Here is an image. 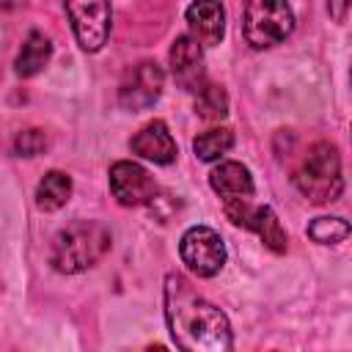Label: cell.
<instances>
[{
	"mask_svg": "<svg viewBox=\"0 0 352 352\" xmlns=\"http://www.w3.org/2000/svg\"><path fill=\"white\" fill-rule=\"evenodd\" d=\"M165 319L179 349L228 352L234 344L226 314L195 294L182 275H168L165 280Z\"/></svg>",
	"mask_w": 352,
	"mask_h": 352,
	"instance_id": "6da1fadb",
	"label": "cell"
},
{
	"mask_svg": "<svg viewBox=\"0 0 352 352\" xmlns=\"http://www.w3.org/2000/svg\"><path fill=\"white\" fill-rule=\"evenodd\" d=\"M113 245L110 228L96 223V220H80L66 226L63 231L55 234L52 250H50V264L58 272L77 275L99 264Z\"/></svg>",
	"mask_w": 352,
	"mask_h": 352,
	"instance_id": "7a4b0ae2",
	"label": "cell"
},
{
	"mask_svg": "<svg viewBox=\"0 0 352 352\" xmlns=\"http://www.w3.org/2000/svg\"><path fill=\"white\" fill-rule=\"evenodd\" d=\"M294 184L311 204L338 201V195L344 190V176H341V157H338L336 146H330V143L311 146L308 154L302 157L300 168L294 170Z\"/></svg>",
	"mask_w": 352,
	"mask_h": 352,
	"instance_id": "3957f363",
	"label": "cell"
},
{
	"mask_svg": "<svg viewBox=\"0 0 352 352\" xmlns=\"http://www.w3.org/2000/svg\"><path fill=\"white\" fill-rule=\"evenodd\" d=\"M294 28V11L286 0H248L242 30L250 47L264 50L280 44Z\"/></svg>",
	"mask_w": 352,
	"mask_h": 352,
	"instance_id": "277c9868",
	"label": "cell"
},
{
	"mask_svg": "<svg viewBox=\"0 0 352 352\" xmlns=\"http://www.w3.org/2000/svg\"><path fill=\"white\" fill-rule=\"evenodd\" d=\"M179 256L184 267L198 278H212L226 264V245L223 236L209 226H192L184 231L179 242Z\"/></svg>",
	"mask_w": 352,
	"mask_h": 352,
	"instance_id": "5b68a950",
	"label": "cell"
},
{
	"mask_svg": "<svg viewBox=\"0 0 352 352\" xmlns=\"http://www.w3.org/2000/svg\"><path fill=\"white\" fill-rule=\"evenodd\" d=\"M77 44L85 52H99L110 36V0H63Z\"/></svg>",
	"mask_w": 352,
	"mask_h": 352,
	"instance_id": "8992f818",
	"label": "cell"
},
{
	"mask_svg": "<svg viewBox=\"0 0 352 352\" xmlns=\"http://www.w3.org/2000/svg\"><path fill=\"white\" fill-rule=\"evenodd\" d=\"M162 85H165L162 69L154 60H140L132 69H126V74L118 85V104L132 113L148 110L160 99Z\"/></svg>",
	"mask_w": 352,
	"mask_h": 352,
	"instance_id": "52a82bcc",
	"label": "cell"
},
{
	"mask_svg": "<svg viewBox=\"0 0 352 352\" xmlns=\"http://www.w3.org/2000/svg\"><path fill=\"white\" fill-rule=\"evenodd\" d=\"M110 192L121 206H140L154 201L157 195V182L154 176L140 168L132 160H118L110 168Z\"/></svg>",
	"mask_w": 352,
	"mask_h": 352,
	"instance_id": "ba28073f",
	"label": "cell"
},
{
	"mask_svg": "<svg viewBox=\"0 0 352 352\" xmlns=\"http://www.w3.org/2000/svg\"><path fill=\"white\" fill-rule=\"evenodd\" d=\"M168 60H170V72H173L176 82L184 91H195V88H201L206 82L204 52H201V44L192 36H176Z\"/></svg>",
	"mask_w": 352,
	"mask_h": 352,
	"instance_id": "9c48e42d",
	"label": "cell"
},
{
	"mask_svg": "<svg viewBox=\"0 0 352 352\" xmlns=\"http://www.w3.org/2000/svg\"><path fill=\"white\" fill-rule=\"evenodd\" d=\"M187 25H190V36L198 44H204V47L220 44L226 36L223 0H192L187 8Z\"/></svg>",
	"mask_w": 352,
	"mask_h": 352,
	"instance_id": "30bf717a",
	"label": "cell"
},
{
	"mask_svg": "<svg viewBox=\"0 0 352 352\" xmlns=\"http://www.w3.org/2000/svg\"><path fill=\"white\" fill-rule=\"evenodd\" d=\"M129 148L138 157H143L148 162H157V165H170L176 160V154H179L176 151V140H173L168 124L160 121V118L148 121L143 129H138V135L129 140Z\"/></svg>",
	"mask_w": 352,
	"mask_h": 352,
	"instance_id": "8fae6325",
	"label": "cell"
},
{
	"mask_svg": "<svg viewBox=\"0 0 352 352\" xmlns=\"http://www.w3.org/2000/svg\"><path fill=\"white\" fill-rule=\"evenodd\" d=\"M209 184L212 190L226 201H250L253 195V176L242 162L226 160L217 168H212L209 173Z\"/></svg>",
	"mask_w": 352,
	"mask_h": 352,
	"instance_id": "7c38bea8",
	"label": "cell"
},
{
	"mask_svg": "<svg viewBox=\"0 0 352 352\" xmlns=\"http://www.w3.org/2000/svg\"><path fill=\"white\" fill-rule=\"evenodd\" d=\"M242 228L256 231V234L261 236V242H264L270 250H275V253H283V250H286V231H283L278 214H275L270 206H250L248 220H245Z\"/></svg>",
	"mask_w": 352,
	"mask_h": 352,
	"instance_id": "4fadbf2b",
	"label": "cell"
},
{
	"mask_svg": "<svg viewBox=\"0 0 352 352\" xmlns=\"http://www.w3.org/2000/svg\"><path fill=\"white\" fill-rule=\"evenodd\" d=\"M50 58H52L50 38L41 30H33V33H28V38H25V44H22V50L16 55V63H14L16 74L19 77H33L50 63Z\"/></svg>",
	"mask_w": 352,
	"mask_h": 352,
	"instance_id": "5bb4252c",
	"label": "cell"
},
{
	"mask_svg": "<svg viewBox=\"0 0 352 352\" xmlns=\"http://www.w3.org/2000/svg\"><path fill=\"white\" fill-rule=\"evenodd\" d=\"M72 198V179L60 170L44 173V179L36 187V206L41 212H55Z\"/></svg>",
	"mask_w": 352,
	"mask_h": 352,
	"instance_id": "9a60e30c",
	"label": "cell"
},
{
	"mask_svg": "<svg viewBox=\"0 0 352 352\" xmlns=\"http://www.w3.org/2000/svg\"><path fill=\"white\" fill-rule=\"evenodd\" d=\"M231 146H234V132H231V129H226V126L206 129V132H201V135L192 140L195 157H198V160H204V162L220 160L226 151H231Z\"/></svg>",
	"mask_w": 352,
	"mask_h": 352,
	"instance_id": "2e32d148",
	"label": "cell"
},
{
	"mask_svg": "<svg viewBox=\"0 0 352 352\" xmlns=\"http://www.w3.org/2000/svg\"><path fill=\"white\" fill-rule=\"evenodd\" d=\"M192 94H195V113H198L201 118H206V121H220V118H226V113H228V96H226V91H223L220 85L204 82V85L195 88Z\"/></svg>",
	"mask_w": 352,
	"mask_h": 352,
	"instance_id": "e0dca14e",
	"label": "cell"
},
{
	"mask_svg": "<svg viewBox=\"0 0 352 352\" xmlns=\"http://www.w3.org/2000/svg\"><path fill=\"white\" fill-rule=\"evenodd\" d=\"M308 236L319 245H338L349 236V223L344 217H316L308 226Z\"/></svg>",
	"mask_w": 352,
	"mask_h": 352,
	"instance_id": "ac0fdd59",
	"label": "cell"
},
{
	"mask_svg": "<svg viewBox=\"0 0 352 352\" xmlns=\"http://www.w3.org/2000/svg\"><path fill=\"white\" fill-rule=\"evenodd\" d=\"M44 146H47V138H44L41 129H25V132H19L16 140H14V151H16L19 157H36V154L44 151Z\"/></svg>",
	"mask_w": 352,
	"mask_h": 352,
	"instance_id": "d6986e66",
	"label": "cell"
},
{
	"mask_svg": "<svg viewBox=\"0 0 352 352\" xmlns=\"http://www.w3.org/2000/svg\"><path fill=\"white\" fill-rule=\"evenodd\" d=\"M327 6H330V14H333L336 22H344V19H346V14H349V0H330Z\"/></svg>",
	"mask_w": 352,
	"mask_h": 352,
	"instance_id": "ffe728a7",
	"label": "cell"
}]
</instances>
